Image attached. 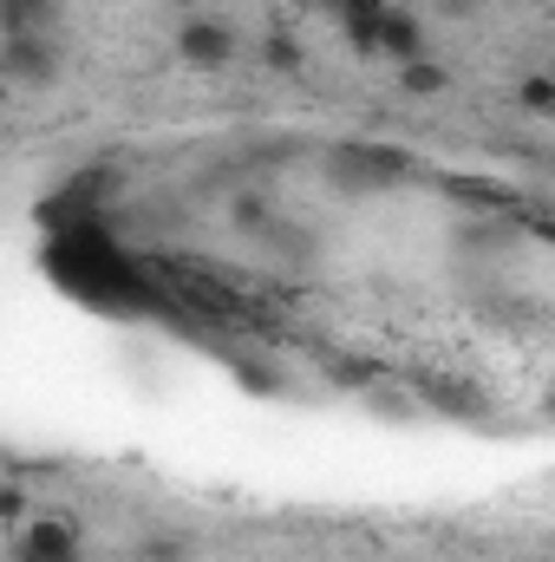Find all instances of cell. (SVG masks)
<instances>
[{"mask_svg":"<svg viewBox=\"0 0 555 562\" xmlns=\"http://www.w3.org/2000/svg\"><path fill=\"white\" fill-rule=\"evenodd\" d=\"M327 177H333V190L373 196V190H399V183H412V177H418V157L406 150V144L353 138V144H340V150L327 157Z\"/></svg>","mask_w":555,"mask_h":562,"instance_id":"cell-1","label":"cell"},{"mask_svg":"<svg viewBox=\"0 0 555 562\" xmlns=\"http://www.w3.org/2000/svg\"><path fill=\"white\" fill-rule=\"evenodd\" d=\"M177 59L190 66V72H229L236 59H242V33L223 20V13H183L177 20Z\"/></svg>","mask_w":555,"mask_h":562,"instance_id":"cell-2","label":"cell"},{"mask_svg":"<svg viewBox=\"0 0 555 562\" xmlns=\"http://www.w3.org/2000/svg\"><path fill=\"white\" fill-rule=\"evenodd\" d=\"M59 66H66L59 33H13V40H0V79L7 86L46 92V86H59Z\"/></svg>","mask_w":555,"mask_h":562,"instance_id":"cell-3","label":"cell"},{"mask_svg":"<svg viewBox=\"0 0 555 562\" xmlns=\"http://www.w3.org/2000/svg\"><path fill=\"white\" fill-rule=\"evenodd\" d=\"M13 562H86V530L59 510H33L13 530Z\"/></svg>","mask_w":555,"mask_h":562,"instance_id":"cell-4","label":"cell"},{"mask_svg":"<svg viewBox=\"0 0 555 562\" xmlns=\"http://www.w3.org/2000/svg\"><path fill=\"white\" fill-rule=\"evenodd\" d=\"M412 393H418V406H431V413H444V419H457V425H484V419H490V393H477L471 380L424 373Z\"/></svg>","mask_w":555,"mask_h":562,"instance_id":"cell-5","label":"cell"},{"mask_svg":"<svg viewBox=\"0 0 555 562\" xmlns=\"http://www.w3.org/2000/svg\"><path fill=\"white\" fill-rule=\"evenodd\" d=\"M418 53H424V20H418L412 7H386V13H380V33H373V59L406 66Z\"/></svg>","mask_w":555,"mask_h":562,"instance_id":"cell-6","label":"cell"},{"mask_svg":"<svg viewBox=\"0 0 555 562\" xmlns=\"http://www.w3.org/2000/svg\"><path fill=\"white\" fill-rule=\"evenodd\" d=\"M327 7H333V20H340L347 46H353L360 59H373V33H380V13H386L393 0H327Z\"/></svg>","mask_w":555,"mask_h":562,"instance_id":"cell-7","label":"cell"},{"mask_svg":"<svg viewBox=\"0 0 555 562\" xmlns=\"http://www.w3.org/2000/svg\"><path fill=\"white\" fill-rule=\"evenodd\" d=\"M66 0H0V40L13 33H59Z\"/></svg>","mask_w":555,"mask_h":562,"instance_id":"cell-8","label":"cell"},{"mask_svg":"<svg viewBox=\"0 0 555 562\" xmlns=\"http://www.w3.org/2000/svg\"><path fill=\"white\" fill-rule=\"evenodd\" d=\"M451 86H457V72H451L444 59H431V53H418V59L399 66V92H406V99H444Z\"/></svg>","mask_w":555,"mask_h":562,"instance_id":"cell-9","label":"cell"},{"mask_svg":"<svg viewBox=\"0 0 555 562\" xmlns=\"http://www.w3.org/2000/svg\"><path fill=\"white\" fill-rule=\"evenodd\" d=\"M262 72H275V79H301V72H307V46L294 40L287 20L269 26V40H262Z\"/></svg>","mask_w":555,"mask_h":562,"instance_id":"cell-10","label":"cell"},{"mask_svg":"<svg viewBox=\"0 0 555 562\" xmlns=\"http://www.w3.org/2000/svg\"><path fill=\"white\" fill-rule=\"evenodd\" d=\"M229 216H236V229H242V236H256V243H269V229H275V210H269V196H262V190H242V196L229 203Z\"/></svg>","mask_w":555,"mask_h":562,"instance_id":"cell-11","label":"cell"},{"mask_svg":"<svg viewBox=\"0 0 555 562\" xmlns=\"http://www.w3.org/2000/svg\"><path fill=\"white\" fill-rule=\"evenodd\" d=\"M517 105H523L530 119H555V72H523Z\"/></svg>","mask_w":555,"mask_h":562,"instance_id":"cell-12","label":"cell"},{"mask_svg":"<svg viewBox=\"0 0 555 562\" xmlns=\"http://www.w3.org/2000/svg\"><path fill=\"white\" fill-rule=\"evenodd\" d=\"M236 386L256 393V400H275L287 380H281V367H269V360H236Z\"/></svg>","mask_w":555,"mask_h":562,"instance_id":"cell-13","label":"cell"},{"mask_svg":"<svg viewBox=\"0 0 555 562\" xmlns=\"http://www.w3.org/2000/svg\"><path fill=\"white\" fill-rule=\"evenodd\" d=\"M138 562H190V537L183 530H150L138 543Z\"/></svg>","mask_w":555,"mask_h":562,"instance_id":"cell-14","label":"cell"},{"mask_svg":"<svg viewBox=\"0 0 555 562\" xmlns=\"http://www.w3.org/2000/svg\"><path fill=\"white\" fill-rule=\"evenodd\" d=\"M327 380L347 386V393H373L380 386V367L373 360H327Z\"/></svg>","mask_w":555,"mask_h":562,"instance_id":"cell-15","label":"cell"},{"mask_svg":"<svg viewBox=\"0 0 555 562\" xmlns=\"http://www.w3.org/2000/svg\"><path fill=\"white\" fill-rule=\"evenodd\" d=\"M444 190H457V196H471V203H490V210L510 203V190H503V183H484V177H444Z\"/></svg>","mask_w":555,"mask_h":562,"instance_id":"cell-16","label":"cell"},{"mask_svg":"<svg viewBox=\"0 0 555 562\" xmlns=\"http://www.w3.org/2000/svg\"><path fill=\"white\" fill-rule=\"evenodd\" d=\"M33 517V491L26 484H0V530H20Z\"/></svg>","mask_w":555,"mask_h":562,"instance_id":"cell-17","label":"cell"},{"mask_svg":"<svg viewBox=\"0 0 555 562\" xmlns=\"http://www.w3.org/2000/svg\"><path fill=\"white\" fill-rule=\"evenodd\" d=\"M490 0H438V13H451V20H477Z\"/></svg>","mask_w":555,"mask_h":562,"instance_id":"cell-18","label":"cell"},{"mask_svg":"<svg viewBox=\"0 0 555 562\" xmlns=\"http://www.w3.org/2000/svg\"><path fill=\"white\" fill-rule=\"evenodd\" d=\"M281 7H287V13H294V20H301V13H314V7H320V0H281Z\"/></svg>","mask_w":555,"mask_h":562,"instance_id":"cell-19","label":"cell"},{"mask_svg":"<svg viewBox=\"0 0 555 562\" xmlns=\"http://www.w3.org/2000/svg\"><path fill=\"white\" fill-rule=\"evenodd\" d=\"M163 7H177V13H196V7H203V0H163Z\"/></svg>","mask_w":555,"mask_h":562,"instance_id":"cell-20","label":"cell"}]
</instances>
